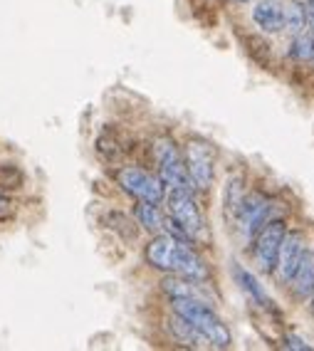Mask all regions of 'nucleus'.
I'll list each match as a JSON object with an SVG mask.
<instances>
[{
    "instance_id": "obj_1",
    "label": "nucleus",
    "mask_w": 314,
    "mask_h": 351,
    "mask_svg": "<svg viewBox=\"0 0 314 351\" xmlns=\"http://www.w3.org/2000/svg\"><path fill=\"white\" fill-rule=\"evenodd\" d=\"M146 263L166 275L189 277L195 282L208 280V265L203 263V257L191 247L189 240L169 232H156V238L146 245Z\"/></svg>"
},
{
    "instance_id": "obj_2",
    "label": "nucleus",
    "mask_w": 314,
    "mask_h": 351,
    "mask_svg": "<svg viewBox=\"0 0 314 351\" xmlns=\"http://www.w3.org/2000/svg\"><path fill=\"white\" fill-rule=\"evenodd\" d=\"M171 307H173V314H178V317H183L186 322H191V324L208 339L210 346H215V349H228V346H230V341H232L230 329H228L226 322L215 314V309L210 307V302L195 300V297H173V300H171Z\"/></svg>"
},
{
    "instance_id": "obj_3",
    "label": "nucleus",
    "mask_w": 314,
    "mask_h": 351,
    "mask_svg": "<svg viewBox=\"0 0 314 351\" xmlns=\"http://www.w3.org/2000/svg\"><path fill=\"white\" fill-rule=\"evenodd\" d=\"M193 193L195 191L191 189H169L164 195L166 206H169V218L186 232L191 243L206 238V220H203Z\"/></svg>"
},
{
    "instance_id": "obj_4",
    "label": "nucleus",
    "mask_w": 314,
    "mask_h": 351,
    "mask_svg": "<svg viewBox=\"0 0 314 351\" xmlns=\"http://www.w3.org/2000/svg\"><path fill=\"white\" fill-rule=\"evenodd\" d=\"M186 171L195 191H208L215 178V149L203 138H191L183 151Z\"/></svg>"
},
{
    "instance_id": "obj_5",
    "label": "nucleus",
    "mask_w": 314,
    "mask_h": 351,
    "mask_svg": "<svg viewBox=\"0 0 314 351\" xmlns=\"http://www.w3.org/2000/svg\"><path fill=\"white\" fill-rule=\"evenodd\" d=\"M154 154H156L158 163V178L164 181L166 189H193V183L189 178V171H186V161H183V154L178 151V146L171 141L169 136L158 138L156 146H154Z\"/></svg>"
},
{
    "instance_id": "obj_6",
    "label": "nucleus",
    "mask_w": 314,
    "mask_h": 351,
    "mask_svg": "<svg viewBox=\"0 0 314 351\" xmlns=\"http://www.w3.org/2000/svg\"><path fill=\"white\" fill-rule=\"evenodd\" d=\"M117 183L121 186L124 193H129L136 201H149V203H161L166 195V186L158 176L149 173L136 166H126V169L117 171Z\"/></svg>"
},
{
    "instance_id": "obj_7",
    "label": "nucleus",
    "mask_w": 314,
    "mask_h": 351,
    "mask_svg": "<svg viewBox=\"0 0 314 351\" xmlns=\"http://www.w3.org/2000/svg\"><path fill=\"white\" fill-rule=\"evenodd\" d=\"M287 226L285 220H267L258 232H255V245H252V257L263 272H275L277 265V252H280V243H282Z\"/></svg>"
},
{
    "instance_id": "obj_8",
    "label": "nucleus",
    "mask_w": 314,
    "mask_h": 351,
    "mask_svg": "<svg viewBox=\"0 0 314 351\" xmlns=\"http://www.w3.org/2000/svg\"><path fill=\"white\" fill-rule=\"evenodd\" d=\"M270 201L260 193H252L247 198H243L238 206V223H240V230L245 232V238H255V232L270 220Z\"/></svg>"
},
{
    "instance_id": "obj_9",
    "label": "nucleus",
    "mask_w": 314,
    "mask_h": 351,
    "mask_svg": "<svg viewBox=\"0 0 314 351\" xmlns=\"http://www.w3.org/2000/svg\"><path fill=\"white\" fill-rule=\"evenodd\" d=\"M302 250H304V238L302 232L297 230H287L285 232L282 243H280V252H277V265H275V275L277 280L287 282L292 272H295L297 263H300Z\"/></svg>"
},
{
    "instance_id": "obj_10",
    "label": "nucleus",
    "mask_w": 314,
    "mask_h": 351,
    "mask_svg": "<svg viewBox=\"0 0 314 351\" xmlns=\"http://www.w3.org/2000/svg\"><path fill=\"white\" fill-rule=\"evenodd\" d=\"M252 23L267 35L282 32V3L277 0H258L252 5Z\"/></svg>"
},
{
    "instance_id": "obj_11",
    "label": "nucleus",
    "mask_w": 314,
    "mask_h": 351,
    "mask_svg": "<svg viewBox=\"0 0 314 351\" xmlns=\"http://www.w3.org/2000/svg\"><path fill=\"white\" fill-rule=\"evenodd\" d=\"M297 297H309L314 289V250H302L300 263H297L295 272L287 280Z\"/></svg>"
},
{
    "instance_id": "obj_12",
    "label": "nucleus",
    "mask_w": 314,
    "mask_h": 351,
    "mask_svg": "<svg viewBox=\"0 0 314 351\" xmlns=\"http://www.w3.org/2000/svg\"><path fill=\"white\" fill-rule=\"evenodd\" d=\"M169 329H171V334H173V339H176L178 344H183V346H191V349L210 346V344H208V339L203 337V334L198 332L191 322H186L183 317H178V314H173V317H171Z\"/></svg>"
},
{
    "instance_id": "obj_13",
    "label": "nucleus",
    "mask_w": 314,
    "mask_h": 351,
    "mask_svg": "<svg viewBox=\"0 0 314 351\" xmlns=\"http://www.w3.org/2000/svg\"><path fill=\"white\" fill-rule=\"evenodd\" d=\"M282 30H287L292 38L307 30V3L302 0H287L282 5Z\"/></svg>"
},
{
    "instance_id": "obj_14",
    "label": "nucleus",
    "mask_w": 314,
    "mask_h": 351,
    "mask_svg": "<svg viewBox=\"0 0 314 351\" xmlns=\"http://www.w3.org/2000/svg\"><path fill=\"white\" fill-rule=\"evenodd\" d=\"M134 215H136L138 226L146 228V230H151V232H164L166 215L161 213V208H158V203L138 201V206L134 208Z\"/></svg>"
},
{
    "instance_id": "obj_15",
    "label": "nucleus",
    "mask_w": 314,
    "mask_h": 351,
    "mask_svg": "<svg viewBox=\"0 0 314 351\" xmlns=\"http://www.w3.org/2000/svg\"><path fill=\"white\" fill-rule=\"evenodd\" d=\"M289 55L295 57L297 62H309V60H314V32H309V30L300 32L295 38V43H292Z\"/></svg>"
},
{
    "instance_id": "obj_16",
    "label": "nucleus",
    "mask_w": 314,
    "mask_h": 351,
    "mask_svg": "<svg viewBox=\"0 0 314 351\" xmlns=\"http://www.w3.org/2000/svg\"><path fill=\"white\" fill-rule=\"evenodd\" d=\"M235 277H238V282H240V287L245 289V292H250L252 297L258 302H263V304H267V297H265V292H263V287H260V282H258V277L255 275H250L247 270H243V267H238L235 265Z\"/></svg>"
},
{
    "instance_id": "obj_17",
    "label": "nucleus",
    "mask_w": 314,
    "mask_h": 351,
    "mask_svg": "<svg viewBox=\"0 0 314 351\" xmlns=\"http://www.w3.org/2000/svg\"><path fill=\"white\" fill-rule=\"evenodd\" d=\"M287 346L289 349H302V351H309L312 346L304 341V339H300L297 334H287Z\"/></svg>"
},
{
    "instance_id": "obj_18",
    "label": "nucleus",
    "mask_w": 314,
    "mask_h": 351,
    "mask_svg": "<svg viewBox=\"0 0 314 351\" xmlns=\"http://www.w3.org/2000/svg\"><path fill=\"white\" fill-rule=\"evenodd\" d=\"M10 210H13V206H10V198H8V195L0 191V218L10 215Z\"/></svg>"
},
{
    "instance_id": "obj_19",
    "label": "nucleus",
    "mask_w": 314,
    "mask_h": 351,
    "mask_svg": "<svg viewBox=\"0 0 314 351\" xmlns=\"http://www.w3.org/2000/svg\"><path fill=\"white\" fill-rule=\"evenodd\" d=\"M307 30L314 32V5L307 3Z\"/></svg>"
},
{
    "instance_id": "obj_20",
    "label": "nucleus",
    "mask_w": 314,
    "mask_h": 351,
    "mask_svg": "<svg viewBox=\"0 0 314 351\" xmlns=\"http://www.w3.org/2000/svg\"><path fill=\"white\" fill-rule=\"evenodd\" d=\"M232 3H238V5H243V3H250V0H232Z\"/></svg>"
},
{
    "instance_id": "obj_21",
    "label": "nucleus",
    "mask_w": 314,
    "mask_h": 351,
    "mask_svg": "<svg viewBox=\"0 0 314 351\" xmlns=\"http://www.w3.org/2000/svg\"><path fill=\"white\" fill-rule=\"evenodd\" d=\"M309 297H312V312H314V289H312V295H309Z\"/></svg>"
},
{
    "instance_id": "obj_22",
    "label": "nucleus",
    "mask_w": 314,
    "mask_h": 351,
    "mask_svg": "<svg viewBox=\"0 0 314 351\" xmlns=\"http://www.w3.org/2000/svg\"><path fill=\"white\" fill-rule=\"evenodd\" d=\"M307 3H309V5H314V0H307Z\"/></svg>"
}]
</instances>
